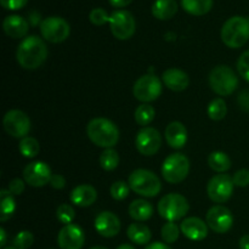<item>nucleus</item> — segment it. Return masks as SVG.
<instances>
[{
    "label": "nucleus",
    "instance_id": "1",
    "mask_svg": "<svg viewBox=\"0 0 249 249\" xmlns=\"http://www.w3.org/2000/svg\"><path fill=\"white\" fill-rule=\"evenodd\" d=\"M48 57V48L41 38L29 36L17 46L16 60L24 70L33 71L40 67Z\"/></svg>",
    "mask_w": 249,
    "mask_h": 249
},
{
    "label": "nucleus",
    "instance_id": "2",
    "mask_svg": "<svg viewBox=\"0 0 249 249\" xmlns=\"http://www.w3.org/2000/svg\"><path fill=\"white\" fill-rule=\"evenodd\" d=\"M88 138L99 147L112 148L119 140V130L116 124L107 118H94L87 126Z\"/></svg>",
    "mask_w": 249,
    "mask_h": 249
},
{
    "label": "nucleus",
    "instance_id": "3",
    "mask_svg": "<svg viewBox=\"0 0 249 249\" xmlns=\"http://www.w3.org/2000/svg\"><path fill=\"white\" fill-rule=\"evenodd\" d=\"M221 40L231 49H238L249 40V18L233 16L221 28Z\"/></svg>",
    "mask_w": 249,
    "mask_h": 249
},
{
    "label": "nucleus",
    "instance_id": "4",
    "mask_svg": "<svg viewBox=\"0 0 249 249\" xmlns=\"http://www.w3.org/2000/svg\"><path fill=\"white\" fill-rule=\"evenodd\" d=\"M130 190L142 197H156L162 190V184L157 175L147 169H136L129 175Z\"/></svg>",
    "mask_w": 249,
    "mask_h": 249
},
{
    "label": "nucleus",
    "instance_id": "5",
    "mask_svg": "<svg viewBox=\"0 0 249 249\" xmlns=\"http://www.w3.org/2000/svg\"><path fill=\"white\" fill-rule=\"evenodd\" d=\"M211 89L219 96H230L238 87V78L232 68L229 66H216L209 73Z\"/></svg>",
    "mask_w": 249,
    "mask_h": 249
},
{
    "label": "nucleus",
    "instance_id": "6",
    "mask_svg": "<svg viewBox=\"0 0 249 249\" xmlns=\"http://www.w3.org/2000/svg\"><path fill=\"white\" fill-rule=\"evenodd\" d=\"M157 209L163 219L175 223L189 213L190 204L182 195L168 194L158 202Z\"/></svg>",
    "mask_w": 249,
    "mask_h": 249
},
{
    "label": "nucleus",
    "instance_id": "7",
    "mask_svg": "<svg viewBox=\"0 0 249 249\" xmlns=\"http://www.w3.org/2000/svg\"><path fill=\"white\" fill-rule=\"evenodd\" d=\"M190 172V160L182 153L168 156L162 165V175L169 184H180L187 178Z\"/></svg>",
    "mask_w": 249,
    "mask_h": 249
},
{
    "label": "nucleus",
    "instance_id": "8",
    "mask_svg": "<svg viewBox=\"0 0 249 249\" xmlns=\"http://www.w3.org/2000/svg\"><path fill=\"white\" fill-rule=\"evenodd\" d=\"M40 33L49 43L58 44L65 41L70 36L71 27L62 17L51 16L41 21Z\"/></svg>",
    "mask_w": 249,
    "mask_h": 249
},
{
    "label": "nucleus",
    "instance_id": "9",
    "mask_svg": "<svg viewBox=\"0 0 249 249\" xmlns=\"http://www.w3.org/2000/svg\"><path fill=\"white\" fill-rule=\"evenodd\" d=\"M108 23L113 36L119 40H128L135 33V18L130 12L125 10H117L112 12Z\"/></svg>",
    "mask_w": 249,
    "mask_h": 249
},
{
    "label": "nucleus",
    "instance_id": "10",
    "mask_svg": "<svg viewBox=\"0 0 249 249\" xmlns=\"http://www.w3.org/2000/svg\"><path fill=\"white\" fill-rule=\"evenodd\" d=\"M133 94L141 102H152L162 94V82L153 74L141 75L135 82Z\"/></svg>",
    "mask_w": 249,
    "mask_h": 249
},
{
    "label": "nucleus",
    "instance_id": "11",
    "mask_svg": "<svg viewBox=\"0 0 249 249\" xmlns=\"http://www.w3.org/2000/svg\"><path fill=\"white\" fill-rule=\"evenodd\" d=\"M5 131L10 136L16 139L26 138L31 130V121L24 112L19 109H10L5 113L2 119Z\"/></svg>",
    "mask_w": 249,
    "mask_h": 249
},
{
    "label": "nucleus",
    "instance_id": "12",
    "mask_svg": "<svg viewBox=\"0 0 249 249\" xmlns=\"http://www.w3.org/2000/svg\"><path fill=\"white\" fill-rule=\"evenodd\" d=\"M233 180L228 174H218L209 180L207 192L209 198L215 203H224L229 201L233 192Z\"/></svg>",
    "mask_w": 249,
    "mask_h": 249
},
{
    "label": "nucleus",
    "instance_id": "13",
    "mask_svg": "<svg viewBox=\"0 0 249 249\" xmlns=\"http://www.w3.org/2000/svg\"><path fill=\"white\" fill-rule=\"evenodd\" d=\"M136 150L146 157L156 155L162 146V136L160 131L151 126H145L138 133L135 139Z\"/></svg>",
    "mask_w": 249,
    "mask_h": 249
},
{
    "label": "nucleus",
    "instance_id": "14",
    "mask_svg": "<svg viewBox=\"0 0 249 249\" xmlns=\"http://www.w3.org/2000/svg\"><path fill=\"white\" fill-rule=\"evenodd\" d=\"M207 225L216 233H226L233 225L230 209L224 206H214L207 213Z\"/></svg>",
    "mask_w": 249,
    "mask_h": 249
},
{
    "label": "nucleus",
    "instance_id": "15",
    "mask_svg": "<svg viewBox=\"0 0 249 249\" xmlns=\"http://www.w3.org/2000/svg\"><path fill=\"white\" fill-rule=\"evenodd\" d=\"M51 169L46 163H29L23 169V180L32 187H43L51 180Z\"/></svg>",
    "mask_w": 249,
    "mask_h": 249
},
{
    "label": "nucleus",
    "instance_id": "16",
    "mask_svg": "<svg viewBox=\"0 0 249 249\" xmlns=\"http://www.w3.org/2000/svg\"><path fill=\"white\" fill-rule=\"evenodd\" d=\"M84 242V231L74 224L65 225L58 232L57 243L61 249H82Z\"/></svg>",
    "mask_w": 249,
    "mask_h": 249
},
{
    "label": "nucleus",
    "instance_id": "17",
    "mask_svg": "<svg viewBox=\"0 0 249 249\" xmlns=\"http://www.w3.org/2000/svg\"><path fill=\"white\" fill-rule=\"evenodd\" d=\"M95 230L102 237H114L121 231V220L112 212H102L95 219Z\"/></svg>",
    "mask_w": 249,
    "mask_h": 249
},
{
    "label": "nucleus",
    "instance_id": "18",
    "mask_svg": "<svg viewBox=\"0 0 249 249\" xmlns=\"http://www.w3.org/2000/svg\"><path fill=\"white\" fill-rule=\"evenodd\" d=\"M180 231L184 233L185 237L197 242V241L204 240L208 236V225L202 219L191 216V218H186L185 220H182L181 225H180Z\"/></svg>",
    "mask_w": 249,
    "mask_h": 249
},
{
    "label": "nucleus",
    "instance_id": "19",
    "mask_svg": "<svg viewBox=\"0 0 249 249\" xmlns=\"http://www.w3.org/2000/svg\"><path fill=\"white\" fill-rule=\"evenodd\" d=\"M70 198L74 206L85 208V207L92 206L96 202L97 191L91 185H79L72 190Z\"/></svg>",
    "mask_w": 249,
    "mask_h": 249
},
{
    "label": "nucleus",
    "instance_id": "20",
    "mask_svg": "<svg viewBox=\"0 0 249 249\" xmlns=\"http://www.w3.org/2000/svg\"><path fill=\"white\" fill-rule=\"evenodd\" d=\"M163 83L173 91H184L190 84L189 75L179 68H169L162 75Z\"/></svg>",
    "mask_w": 249,
    "mask_h": 249
},
{
    "label": "nucleus",
    "instance_id": "21",
    "mask_svg": "<svg viewBox=\"0 0 249 249\" xmlns=\"http://www.w3.org/2000/svg\"><path fill=\"white\" fill-rule=\"evenodd\" d=\"M2 28H4L5 34L12 39H19L26 36L28 33L29 24L23 17L17 16V15H11L7 16L2 22Z\"/></svg>",
    "mask_w": 249,
    "mask_h": 249
},
{
    "label": "nucleus",
    "instance_id": "22",
    "mask_svg": "<svg viewBox=\"0 0 249 249\" xmlns=\"http://www.w3.org/2000/svg\"><path fill=\"white\" fill-rule=\"evenodd\" d=\"M165 141L173 148H182L187 141V130L180 122H172L165 128Z\"/></svg>",
    "mask_w": 249,
    "mask_h": 249
},
{
    "label": "nucleus",
    "instance_id": "23",
    "mask_svg": "<svg viewBox=\"0 0 249 249\" xmlns=\"http://www.w3.org/2000/svg\"><path fill=\"white\" fill-rule=\"evenodd\" d=\"M128 212L135 221H146L152 216L153 206L146 199H135L130 203Z\"/></svg>",
    "mask_w": 249,
    "mask_h": 249
},
{
    "label": "nucleus",
    "instance_id": "24",
    "mask_svg": "<svg viewBox=\"0 0 249 249\" xmlns=\"http://www.w3.org/2000/svg\"><path fill=\"white\" fill-rule=\"evenodd\" d=\"M178 12L175 0H156L152 5V15L160 21L170 19Z\"/></svg>",
    "mask_w": 249,
    "mask_h": 249
},
{
    "label": "nucleus",
    "instance_id": "25",
    "mask_svg": "<svg viewBox=\"0 0 249 249\" xmlns=\"http://www.w3.org/2000/svg\"><path fill=\"white\" fill-rule=\"evenodd\" d=\"M126 235H128L129 240L131 242L139 246L147 245L151 241V237H152V233H151L150 229L141 223L130 224L128 230H126Z\"/></svg>",
    "mask_w": 249,
    "mask_h": 249
},
{
    "label": "nucleus",
    "instance_id": "26",
    "mask_svg": "<svg viewBox=\"0 0 249 249\" xmlns=\"http://www.w3.org/2000/svg\"><path fill=\"white\" fill-rule=\"evenodd\" d=\"M181 6L187 14L202 16L211 11L213 7V0H181Z\"/></svg>",
    "mask_w": 249,
    "mask_h": 249
},
{
    "label": "nucleus",
    "instance_id": "27",
    "mask_svg": "<svg viewBox=\"0 0 249 249\" xmlns=\"http://www.w3.org/2000/svg\"><path fill=\"white\" fill-rule=\"evenodd\" d=\"M0 207H1V212H0V221L5 223L9 220L15 213L16 209V202H15L14 197H12L11 192L9 190H1L0 191Z\"/></svg>",
    "mask_w": 249,
    "mask_h": 249
},
{
    "label": "nucleus",
    "instance_id": "28",
    "mask_svg": "<svg viewBox=\"0 0 249 249\" xmlns=\"http://www.w3.org/2000/svg\"><path fill=\"white\" fill-rule=\"evenodd\" d=\"M208 164L216 173H225L231 168V160L225 152L214 151L209 155Z\"/></svg>",
    "mask_w": 249,
    "mask_h": 249
},
{
    "label": "nucleus",
    "instance_id": "29",
    "mask_svg": "<svg viewBox=\"0 0 249 249\" xmlns=\"http://www.w3.org/2000/svg\"><path fill=\"white\" fill-rule=\"evenodd\" d=\"M119 164V155L113 148H106L100 155V165L106 172H112Z\"/></svg>",
    "mask_w": 249,
    "mask_h": 249
},
{
    "label": "nucleus",
    "instance_id": "30",
    "mask_svg": "<svg viewBox=\"0 0 249 249\" xmlns=\"http://www.w3.org/2000/svg\"><path fill=\"white\" fill-rule=\"evenodd\" d=\"M208 116L212 121L219 122L221 119L225 118L226 113H228V106H226V102L223 99H214L212 100L211 104L208 105Z\"/></svg>",
    "mask_w": 249,
    "mask_h": 249
},
{
    "label": "nucleus",
    "instance_id": "31",
    "mask_svg": "<svg viewBox=\"0 0 249 249\" xmlns=\"http://www.w3.org/2000/svg\"><path fill=\"white\" fill-rule=\"evenodd\" d=\"M18 150L21 155L26 158H34L38 156L39 151H40V146L39 142L34 138L31 136H26L19 141Z\"/></svg>",
    "mask_w": 249,
    "mask_h": 249
},
{
    "label": "nucleus",
    "instance_id": "32",
    "mask_svg": "<svg viewBox=\"0 0 249 249\" xmlns=\"http://www.w3.org/2000/svg\"><path fill=\"white\" fill-rule=\"evenodd\" d=\"M156 111L151 105L142 104L136 108L135 111V121L139 125L143 126L145 128L146 125L151 123V122L155 119Z\"/></svg>",
    "mask_w": 249,
    "mask_h": 249
},
{
    "label": "nucleus",
    "instance_id": "33",
    "mask_svg": "<svg viewBox=\"0 0 249 249\" xmlns=\"http://www.w3.org/2000/svg\"><path fill=\"white\" fill-rule=\"evenodd\" d=\"M160 235H162L163 241L165 243H174L177 242L178 238L180 235V229L173 221H168L164 225L162 226V231H160Z\"/></svg>",
    "mask_w": 249,
    "mask_h": 249
},
{
    "label": "nucleus",
    "instance_id": "34",
    "mask_svg": "<svg viewBox=\"0 0 249 249\" xmlns=\"http://www.w3.org/2000/svg\"><path fill=\"white\" fill-rule=\"evenodd\" d=\"M129 191H130V186L125 181H123V180L113 182L111 189H109L112 198L116 199V201H123V199H125L129 196Z\"/></svg>",
    "mask_w": 249,
    "mask_h": 249
},
{
    "label": "nucleus",
    "instance_id": "35",
    "mask_svg": "<svg viewBox=\"0 0 249 249\" xmlns=\"http://www.w3.org/2000/svg\"><path fill=\"white\" fill-rule=\"evenodd\" d=\"M56 216H57L58 221L65 225H70L72 221L75 219V212L72 206L67 203H63L58 206L57 211H56Z\"/></svg>",
    "mask_w": 249,
    "mask_h": 249
},
{
    "label": "nucleus",
    "instance_id": "36",
    "mask_svg": "<svg viewBox=\"0 0 249 249\" xmlns=\"http://www.w3.org/2000/svg\"><path fill=\"white\" fill-rule=\"evenodd\" d=\"M33 242H34L33 233L24 230V231H21V232H18L16 236H15L12 245H14V247L16 249H28L32 247Z\"/></svg>",
    "mask_w": 249,
    "mask_h": 249
},
{
    "label": "nucleus",
    "instance_id": "37",
    "mask_svg": "<svg viewBox=\"0 0 249 249\" xmlns=\"http://www.w3.org/2000/svg\"><path fill=\"white\" fill-rule=\"evenodd\" d=\"M89 19L95 26H104L105 23L109 22V16L106 10L101 9V7H96V9L91 10V12H90Z\"/></svg>",
    "mask_w": 249,
    "mask_h": 249
},
{
    "label": "nucleus",
    "instance_id": "38",
    "mask_svg": "<svg viewBox=\"0 0 249 249\" xmlns=\"http://www.w3.org/2000/svg\"><path fill=\"white\" fill-rule=\"evenodd\" d=\"M237 70L241 77L249 82V50L245 51L237 61Z\"/></svg>",
    "mask_w": 249,
    "mask_h": 249
},
{
    "label": "nucleus",
    "instance_id": "39",
    "mask_svg": "<svg viewBox=\"0 0 249 249\" xmlns=\"http://www.w3.org/2000/svg\"><path fill=\"white\" fill-rule=\"evenodd\" d=\"M233 184L238 187H246L249 185V169H240L233 174Z\"/></svg>",
    "mask_w": 249,
    "mask_h": 249
},
{
    "label": "nucleus",
    "instance_id": "40",
    "mask_svg": "<svg viewBox=\"0 0 249 249\" xmlns=\"http://www.w3.org/2000/svg\"><path fill=\"white\" fill-rule=\"evenodd\" d=\"M27 2H28V0H0L1 6L6 10H11V11L22 9V7L26 6Z\"/></svg>",
    "mask_w": 249,
    "mask_h": 249
},
{
    "label": "nucleus",
    "instance_id": "41",
    "mask_svg": "<svg viewBox=\"0 0 249 249\" xmlns=\"http://www.w3.org/2000/svg\"><path fill=\"white\" fill-rule=\"evenodd\" d=\"M7 190L11 192V195L19 196V195H22V192L24 191V181L23 180L18 179V178H16V179L11 180V181L9 182V189Z\"/></svg>",
    "mask_w": 249,
    "mask_h": 249
},
{
    "label": "nucleus",
    "instance_id": "42",
    "mask_svg": "<svg viewBox=\"0 0 249 249\" xmlns=\"http://www.w3.org/2000/svg\"><path fill=\"white\" fill-rule=\"evenodd\" d=\"M238 106L242 111L248 112L249 113V90H243V91L240 92L238 95Z\"/></svg>",
    "mask_w": 249,
    "mask_h": 249
},
{
    "label": "nucleus",
    "instance_id": "43",
    "mask_svg": "<svg viewBox=\"0 0 249 249\" xmlns=\"http://www.w3.org/2000/svg\"><path fill=\"white\" fill-rule=\"evenodd\" d=\"M50 185L56 190H61L66 186V179L63 175L61 174H53L51 177L50 180Z\"/></svg>",
    "mask_w": 249,
    "mask_h": 249
},
{
    "label": "nucleus",
    "instance_id": "44",
    "mask_svg": "<svg viewBox=\"0 0 249 249\" xmlns=\"http://www.w3.org/2000/svg\"><path fill=\"white\" fill-rule=\"evenodd\" d=\"M133 0H109V4L114 7H125L131 4Z\"/></svg>",
    "mask_w": 249,
    "mask_h": 249
},
{
    "label": "nucleus",
    "instance_id": "45",
    "mask_svg": "<svg viewBox=\"0 0 249 249\" xmlns=\"http://www.w3.org/2000/svg\"><path fill=\"white\" fill-rule=\"evenodd\" d=\"M146 249H172L169 247L168 245H165V243H162V242H153L151 243V245H148Z\"/></svg>",
    "mask_w": 249,
    "mask_h": 249
},
{
    "label": "nucleus",
    "instance_id": "46",
    "mask_svg": "<svg viewBox=\"0 0 249 249\" xmlns=\"http://www.w3.org/2000/svg\"><path fill=\"white\" fill-rule=\"evenodd\" d=\"M240 249H249V235H245L241 237Z\"/></svg>",
    "mask_w": 249,
    "mask_h": 249
},
{
    "label": "nucleus",
    "instance_id": "47",
    "mask_svg": "<svg viewBox=\"0 0 249 249\" xmlns=\"http://www.w3.org/2000/svg\"><path fill=\"white\" fill-rule=\"evenodd\" d=\"M5 245H6V231L4 228H1L0 229V247L5 248Z\"/></svg>",
    "mask_w": 249,
    "mask_h": 249
},
{
    "label": "nucleus",
    "instance_id": "48",
    "mask_svg": "<svg viewBox=\"0 0 249 249\" xmlns=\"http://www.w3.org/2000/svg\"><path fill=\"white\" fill-rule=\"evenodd\" d=\"M117 249H135V248H134L131 245H126L125 243V245H121Z\"/></svg>",
    "mask_w": 249,
    "mask_h": 249
},
{
    "label": "nucleus",
    "instance_id": "49",
    "mask_svg": "<svg viewBox=\"0 0 249 249\" xmlns=\"http://www.w3.org/2000/svg\"><path fill=\"white\" fill-rule=\"evenodd\" d=\"M90 249H107V248L101 247V246H96V247H92V248H90Z\"/></svg>",
    "mask_w": 249,
    "mask_h": 249
},
{
    "label": "nucleus",
    "instance_id": "50",
    "mask_svg": "<svg viewBox=\"0 0 249 249\" xmlns=\"http://www.w3.org/2000/svg\"><path fill=\"white\" fill-rule=\"evenodd\" d=\"M2 249H16L14 247V246H12V247H5V248H2Z\"/></svg>",
    "mask_w": 249,
    "mask_h": 249
}]
</instances>
